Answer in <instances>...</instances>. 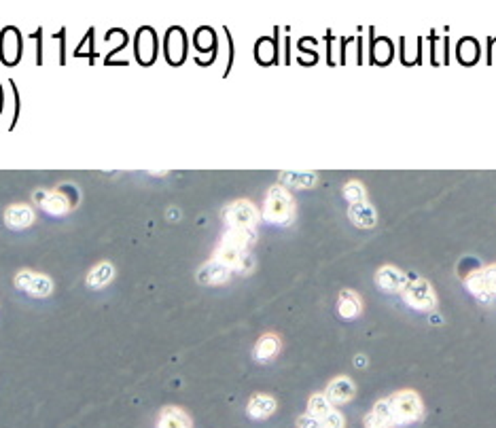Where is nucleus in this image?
Wrapping results in <instances>:
<instances>
[{"label":"nucleus","instance_id":"f257e3e1","mask_svg":"<svg viewBox=\"0 0 496 428\" xmlns=\"http://www.w3.org/2000/svg\"><path fill=\"white\" fill-rule=\"evenodd\" d=\"M293 214H295V204H293V197L288 195V191L284 187H272L265 197L263 219L274 225H286L291 223Z\"/></svg>","mask_w":496,"mask_h":428},{"label":"nucleus","instance_id":"f03ea898","mask_svg":"<svg viewBox=\"0 0 496 428\" xmlns=\"http://www.w3.org/2000/svg\"><path fill=\"white\" fill-rule=\"evenodd\" d=\"M388 403H390V409H392V420L399 426L418 422L424 413L422 399H420L418 393H413V390H401V393L392 395L388 399Z\"/></svg>","mask_w":496,"mask_h":428},{"label":"nucleus","instance_id":"7ed1b4c3","mask_svg":"<svg viewBox=\"0 0 496 428\" xmlns=\"http://www.w3.org/2000/svg\"><path fill=\"white\" fill-rule=\"evenodd\" d=\"M401 293H403L405 304H407L411 310L427 312V310H433L435 304H437V297H435L433 286H431L429 282H424V280L407 282L405 288H403Z\"/></svg>","mask_w":496,"mask_h":428},{"label":"nucleus","instance_id":"20e7f679","mask_svg":"<svg viewBox=\"0 0 496 428\" xmlns=\"http://www.w3.org/2000/svg\"><path fill=\"white\" fill-rule=\"evenodd\" d=\"M223 217H225L229 229H253L255 223L259 221V212L251 201L240 199V201L229 204L223 210Z\"/></svg>","mask_w":496,"mask_h":428},{"label":"nucleus","instance_id":"39448f33","mask_svg":"<svg viewBox=\"0 0 496 428\" xmlns=\"http://www.w3.org/2000/svg\"><path fill=\"white\" fill-rule=\"evenodd\" d=\"M15 286L19 290H26L32 297H47L53 293V282L47 276L34 274V272H19L15 276Z\"/></svg>","mask_w":496,"mask_h":428},{"label":"nucleus","instance_id":"423d86ee","mask_svg":"<svg viewBox=\"0 0 496 428\" xmlns=\"http://www.w3.org/2000/svg\"><path fill=\"white\" fill-rule=\"evenodd\" d=\"M376 284L384 293H401L405 288V284H407V278H405V274L401 270H397L392 265H384L376 274Z\"/></svg>","mask_w":496,"mask_h":428},{"label":"nucleus","instance_id":"0eeeda50","mask_svg":"<svg viewBox=\"0 0 496 428\" xmlns=\"http://www.w3.org/2000/svg\"><path fill=\"white\" fill-rule=\"evenodd\" d=\"M354 395H356L354 381H352L350 377H344V375L336 377V379L326 386V399H329L331 403H338V405L348 403V401L354 399Z\"/></svg>","mask_w":496,"mask_h":428},{"label":"nucleus","instance_id":"6e6552de","mask_svg":"<svg viewBox=\"0 0 496 428\" xmlns=\"http://www.w3.org/2000/svg\"><path fill=\"white\" fill-rule=\"evenodd\" d=\"M215 261L223 263V265L229 268V270H244L248 263H251V259H248V252H246V250H238V248L227 246V244H221V246H219Z\"/></svg>","mask_w":496,"mask_h":428},{"label":"nucleus","instance_id":"1a4fd4ad","mask_svg":"<svg viewBox=\"0 0 496 428\" xmlns=\"http://www.w3.org/2000/svg\"><path fill=\"white\" fill-rule=\"evenodd\" d=\"M36 199L40 204L45 212L53 214V217H60V214H66L70 210V204H68V197L60 191H53V193H45V191H38L36 193Z\"/></svg>","mask_w":496,"mask_h":428},{"label":"nucleus","instance_id":"9d476101","mask_svg":"<svg viewBox=\"0 0 496 428\" xmlns=\"http://www.w3.org/2000/svg\"><path fill=\"white\" fill-rule=\"evenodd\" d=\"M348 217L350 221L361 227V229H369L378 223V214L374 210V206L367 204V201H361V204H352L350 210H348Z\"/></svg>","mask_w":496,"mask_h":428},{"label":"nucleus","instance_id":"9b49d317","mask_svg":"<svg viewBox=\"0 0 496 428\" xmlns=\"http://www.w3.org/2000/svg\"><path fill=\"white\" fill-rule=\"evenodd\" d=\"M276 407H278V403H276L274 397H270V395H255L251 401H248V405H246V413H248V418H253V420H265V418H270L276 411Z\"/></svg>","mask_w":496,"mask_h":428},{"label":"nucleus","instance_id":"f8f14e48","mask_svg":"<svg viewBox=\"0 0 496 428\" xmlns=\"http://www.w3.org/2000/svg\"><path fill=\"white\" fill-rule=\"evenodd\" d=\"M229 274L231 270L225 268L223 263L219 261H210V263H206L199 272H197V280L201 284H210V286H217V284H223L229 280Z\"/></svg>","mask_w":496,"mask_h":428},{"label":"nucleus","instance_id":"ddd939ff","mask_svg":"<svg viewBox=\"0 0 496 428\" xmlns=\"http://www.w3.org/2000/svg\"><path fill=\"white\" fill-rule=\"evenodd\" d=\"M5 223L11 229H26L34 223V212L28 206H9L5 212Z\"/></svg>","mask_w":496,"mask_h":428},{"label":"nucleus","instance_id":"4468645a","mask_svg":"<svg viewBox=\"0 0 496 428\" xmlns=\"http://www.w3.org/2000/svg\"><path fill=\"white\" fill-rule=\"evenodd\" d=\"M157 428H191V418L179 407H165L159 413Z\"/></svg>","mask_w":496,"mask_h":428},{"label":"nucleus","instance_id":"2eb2a0df","mask_svg":"<svg viewBox=\"0 0 496 428\" xmlns=\"http://www.w3.org/2000/svg\"><path fill=\"white\" fill-rule=\"evenodd\" d=\"M361 299L352 290H342L338 299V312L344 320H352L361 314Z\"/></svg>","mask_w":496,"mask_h":428},{"label":"nucleus","instance_id":"dca6fc26","mask_svg":"<svg viewBox=\"0 0 496 428\" xmlns=\"http://www.w3.org/2000/svg\"><path fill=\"white\" fill-rule=\"evenodd\" d=\"M278 350H280V339L276 335H263L255 346V359L259 363H267L278 354Z\"/></svg>","mask_w":496,"mask_h":428},{"label":"nucleus","instance_id":"f3484780","mask_svg":"<svg viewBox=\"0 0 496 428\" xmlns=\"http://www.w3.org/2000/svg\"><path fill=\"white\" fill-rule=\"evenodd\" d=\"M253 240H255L253 229H229V231L223 236V242H221V244L233 246V248H238V250H246L248 246L253 244Z\"/></svg>","mask_w":496,"mask_h":428},{"label":"nucleus","instance_id":"a211bd4d","mask_svg":"<svg viewBox=\"0 0 496 428\" xmlns=\"http://www.w3.org/2000/svg\"><path fill=\"white\" fill-rule=\"evenodd\" d=\"M467 288L471 290L473 297L479 299V302H483V304H490V302H492V295H490L488 288H486V282H483L481 270H479V272H473V274L467 276Z\"/></svg>","mask_w":496,"mask_h":428},{"label":"nucleus","instance_id":"6ab92c4d","mask_svg":"<svg viewBox=\"0 0 496 428\" xmlns=\"http://www.w3.org/2000/svg\"><path fill=\"white\" fill-rule=\"evenodd\" d=\"M280 179L291 185V187H297V189H308V187H314L318 174L316 172H282Z\"/></svg>","mask_w":496,"mask_h":428},{"label":"nucleus","instance_id":"aec40b11","mask_svg":"<svg viewBox=\"0 0 496 428\" xmlns=\"http://www.w3.org/2000/svg\"><path fill=\"white\" fill-rule=\"evenodd\" d=\"M113 274H115V270H113L110 263H100V265H96V268L90 272V276H88V286L100 288V286H104V284H108V282L113 280Z\"/></svg>","mask_w":496,"mask_h":428},{"label":"nucleus","instance_id":"412c9836","mask_svg":"<svg viewBox=\"0 0 496 428\" xmlns=\"http://www.w3.org/2000/svg\"><path fill=\"white\" fill-rule=\"evenodd\" d=\"M165 54H168V58L172 60V62H181L183 60V56H185V38H183V34H181V30H172L170 32V36H168V40H165Z\"/></svg>","mask_w":496,"mask_h":428},{"label":"nucleus","instance_id":"4be33fe9","mask_svg":"<svg viewBox=\"0 0 496 428\" xmlns=\"http://www.w3.org/2000/svg\"><path fill=\"white\" fill-rule=\"evenodd\" d=\"M333 411V407H331V401L326 399V395H312L310 401H308V413L322 420L326 413Z\"/></svg>","mask_w":496,"mask_h":428},{"label":"nucleus","instance_id":"5701e85b","mask_svg":"<svg viewBox=\"0 0 496 428\" xmlns=\"http://www.w3.org/2000/svg\"><path fill=\"white\" fill-rule=\"evenodd\" d=\"M477 58H479V47H477V42H475L473 38H465V40H461V45H458V60L465 62V64H473Z\"/></svg>","mask_w":496,"mask_h":428},{"label":"nucleus","instance_id":"b1692460","mask_svg":"<svg viewBox=\"0 0 496 428\" xmlns=\"http://www.w3.org/2000/svg\"><path fill=\"white\" fill-rule=\"evenodd\" d=\"M344 197L350 201V206L365 201V187H363V183H358V181L346 183V185H344Z\"/></svg>","mask_w":496,"mask_h":428},{"label":"nucleus","instance_id":"393cba45","mask_svg":"<svg viewBox=\"0 0 496 428\" xmlns=\"http://www.w3.org/2000/svg\"><path fill=\"white\" fill-rule=\"evenodd\" d=\"M374 411L378 418H382L386 424H390V426H395V420H392V409H390V403H388V399H382V401H378L376 405H374Z\"/></svg>","mask_w":496,"mask_h":428},{"label":"nucleus","instance_id":"a878e982","mask_svg":"<svg viewBox=\"0 0 496 428\" xmlns=\"http://www.w3.org/2000/svg\"><path fill=\"white\" fill-rule=\"evenodd\" d=\"M346 426V420H344V415L340 413V411H331V413H326L322 420H320V428H344Z\"/></svg>","mask_w":496,"mask_h":428},{"label":"nucleus","instance_id":"bb28decb","mask_svg":"<svg viewBox=\"0 0 496 428\" xmlns=\"http://www.w3.org/2000/svg\"><path fill=\"white\" fill-rule=\"evenodd\" d=\"M481 276H483V282H486V288L488 293L492 295V299L496 297V265H488L481 270Z\"/></svg>","mask_w":496,"mask_h":428},{"label":"nucleus","instance_id":"cd10ccee","mask_svg":"<svg viewBox=\"0 0 496 428\" xmlns=\"http://www.w3.org/2000/svg\"><path fill=\"white\" fill-rule=\"evenodd\" d=\"M363 424H365V428H392V426H390V424H386L382 418H378L374 411H369V413L365 415Z\"/></svg>","mask_w":496,"mask_h":428},{"label":"nucleus","instance_id":"c85d7f7f","mask_svg":"<svg viewBox=\"0 0 496 428\" xmlns=\"http://www.w3.org/2000/svg\"><path fill=\"white\" fill-rule=\"evenodd\" d=\"M297 428H320V420L310 413H304L297 418Z\"/></svg>","mask_w":496,"mask_h":428},{"label":"nucleus","instance_id":"c756f323","mask_svg":"<svg viewBox=\"0 0 496 428\" xmlns=\"http://www.w3.org/2000/svg\"><path fill=\"white\" fill-rule=\"evenodd\" d=\"M354 367H367V356H363V354H358L356 359H354Z\"/></svg>","mask_w":496,"mask_h":428}]
</instances>
